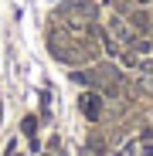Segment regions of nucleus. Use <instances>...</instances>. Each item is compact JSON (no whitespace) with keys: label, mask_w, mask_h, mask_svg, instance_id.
I'll return each mask as SVG.
<instances>
[{"label":"nucleus","mask_w":153,"mask_h":156,"mask_svg":"<svg viewBox=\"0 0 153 156\" xmlns=\"http://www.w3.org/2000/svg\"><path fill=\"white\" fill-rule=\"evenodd\" d=\"M82 112H85V115H89L92 122H95V119L102 115V98H99L95 92H89V95H82Z\"/></svg>","instance_id":"obj_1"},{"label":"nucleus","mask_w":153,"mask_h":156,"mask_svg":"<svg viewBox=\"0 0 153 156\" xmlns=\"http://www.w3.org/2000/svg\"><path fill=\"white\" fill-rule=\"evenodd\" d=\"M34 129H38V119H24V133L34 136Z\"/></svg>","instance_id":"obj_2"}]
</instances>
